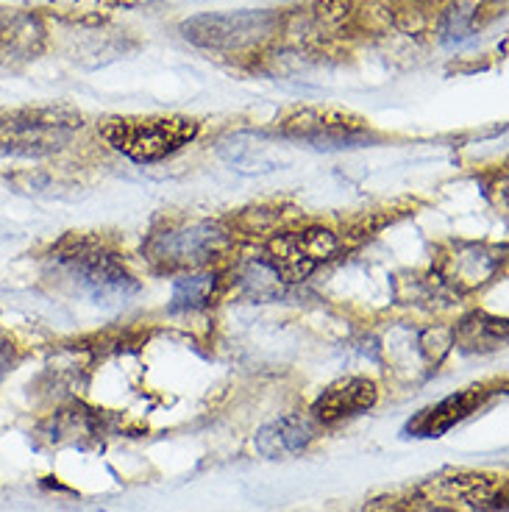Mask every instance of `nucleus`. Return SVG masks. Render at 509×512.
<instances>
[{"mask_svg": "<svg viewBox=\"0 0 509 512\" xmlns=\"http://www.w3.org/2000/svg\"><path fill=\"white\" fill-rule=\"evenodd\" d=\"M281 17L270 9H242V12L195 14L181 23L187 42L217 53H242L265 45L279 31Z\"/></svg>", "mask_w": 509, "mask_h": 512, "instance_id": "nucleus-4", "label": "nucleus"}, {"mask_svg": "<svg viewBox=\"0 0 509 512\" xmlns=\"http://www.w3.org/2000/svg\"><path fill=\"white\" fill-rule=\"evenodd\" d=\"M504 251L487 245H459L443 262V279L457 290H476L487 284L501 268Z\"/></svg>", "mask_w": 509, "mask_h": 512, "instance_id": "nucleus-11", "label": "nucleus"}, {"mask_svg": "<svg viewBox=\"0 0 509 512\" xmlns=\"http://www.w3.org/2000/svg\"><path fill=\"white\" fill-rule=\"evenodd\" d=\"M379 398V390L370 379H362V376H348V379H340L331 387H326L318 396V401L312 404V415L318 418L320 423H340L345 418H354L359 412H368Z\"/></svg>", "mask_w": 509, "mask_h": 512, "instance_id": "nucleus-10", "label": "nucleus"}, {"mask_svg": "<svg viewBox=\"0 0 509 512\" xmlns=\"http://www.w3.org/2000/svg\"><path fill=\"white\" fill-rule=\"evenodd\" d=\"M451 490L459 499L468 501L476 510H504V499H507V485L496 479V476H454Z\"/></svg>", "mask_w": 509, "mask_h": 512, "instance_id": "nucleus-14", "label": "nucleus"}, {"mask_svg": "<svg viewBox=\"0 0 509 512\" xmlns=\"http://www.w3.org/2000/svg\"><path fill=\"white\" fill-rule=\"evenodd\" d=\"M45 51V26L34 12L0 9V64H23Z\"/></svg>", "mask_w": 509, "mask_h": 512, "instance_id": "nucleus-9", "label": "nucleus"}, {"mask_svg": "<svg viewBox=\"0 0 509 512\" xmlns=\"http://www.w3.org/2000/svg\"><path fill=\"white\" fill-rule=\"evenodd\" d=\"M84 126V117L64 106H37L0 117V156H39L59 154Z\"/></svg>", "mask_w": 509, "mask_h": 512, "instance_id": "nucleus-2", "label": "nucleus"}, {"mask_svg": "<svg viewBox=\"0 0 509 512\" xmlns=\"http://www.w3.org/2000/svg\"><path fill=\"white\" fill-rule=\"evenodd\" d=\"M490 396V390L484 384L468 387V390H459L454 396L437 401L434 407L420 410L412 421L407 423V435L412 437H440L446 435L448 429H454L459 421H465L468 415L482 407L484 401Z\"/></svg>", "mask_w": 509, "mask_h": 512, "instance_id": "nucleus-8", "label": "nucleus"}, {"mask_svg": "<svg viewBox=\"0 0 509 512\" xmlns=\"http://www.w3.org/2000/svg\"><path fill=\"white\" fill-rule=\"evenodd\" d=\"M454 337L465 351H496L507 343V320L487 312H471L459 320Z\"/></svg>", "mask_w": 509, "mask_h": 512, "instance_id": "nucleus-13", "label": "nucleus"}, {"mask_svg": "<svg viewBox=\"0 0 509 512\" xmlns=\"http://www.w3.org/2000/svg\"><path fill=\"white\" fill-rule=\"evenodd\" d=\"M217 273L201 270V273H187L173 284V309H198L212 301L217 293Z\"/></svg>", "mask_w": 509, "mask_h": 512, "instance_id": "nucleus-15", "label": "nucleus"}, {"mask_svg": "<svg viewBox=\"0 0 509 512\" xmlns=\"http://www.w3.org/2000/svg\"><path fill=\"white\" fill-rule=\"evenodd\" d=\"M281 137L295 142H306L312 148L340 151V148H359L370 142V128L362 117L340 109H320L304 106L295 109L279 123Z\"/></svg>", "mask_w": 509, "mask_h": 512, "instance_id": "nucleus-6", "label": "nucleus"}, {"mask_svg": "<svg viewBox=\"0 0 509 512\" xmlns=\"http://www.w3.org/2000/svg\"><path fill=\"white\" fill-rule=\"evenodd\" d=\"M370 512H454L443 507V504H434L429 499H382L376 501Z\"/></svg>", "mask_w": 509, "mask_h": 512, "instance_id": "nucleus-16", "label": "nucleus"}, {"mask_svg": "<svg viewBox=\"0 0 509 512\" xmlns=\"http://www.w3.org/2000/svg\"><path fill=\"white\" fill-rule=\"evenodd\" d=\"M53 268L95 304H120L137 290L134 276L109 248L92 237H67L53 251Z\"/></svg>", "mask_w": 509, "mask_h": 512, "instance_id": "nucleus-1", "label": "nucleus"}, {"mask_svg": "<svg viewBox=\"0 0 509 512\" xmlns=\"http://www.w3.org/2000/svg\"><path fill=\"white\" fill-rule=\"evenodd\" d=\"M198 128L190 117H109L101 123V137L131 162L151 165L190 145Z\"/></svg>", "mask_w": 509, "mask_h": 512, "instance_id": "nucleus-3", "label": "nucleus"}, {"mask_svg": "<svg viewBox=\"0 0 509 512\" xmlns=\"http://www.w3.org/2000/svg\"><path fill=\"white\" fill-rule=\"evenodd\" d=\"M312 440H315V426L312 423L301 418V415H284L279 421L259 429L254 446L268 460H284V457L301 454Z\"/></svg>", "mask_w": 509, "mask_h": 512, "instance_id": "nucleus-12", "label": "nucleus"}, {"mask_svg": "<svg viewBox=\"0 0 509 512\" xmlns=\"http://www.w3.org/2000/svg\"><path fill=\"white\" fill-rule=\"evenodd\" d=\"M337 237L329 229H304L279 234L268 243L265 265L281 282H304L318 265L337 254Z\"/></svg>", "mask_w": 509, "mask_h": 512, "instance_id": "nucleus-7", "label": "nucleus"}, {"mask_svg": "<svg viewBox=\"0 0 509 512\" xmlns=\"http://www.w3.org/2000/svg\"><path fill=\"white\" fill-rule=\"evenodd\" d=\"M229 245V231L220 223L192 220L156 234L148 243V256L162 270H198L220 259L229 251Z\"/></svg>", "mask_w": 509, "mask_h": 512, "instance_id": "nucleus-5", "label": "nucleus"}]
</instances>
